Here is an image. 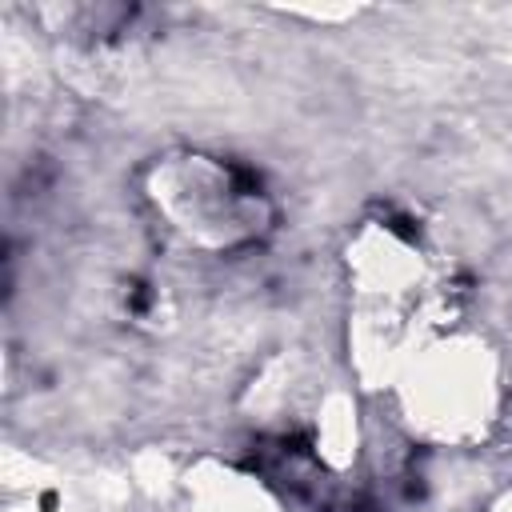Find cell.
<instances>
[{
    "label": "cell",
    "mask_w": 512,
    "mask_h": 512,
    "mask_svg": "<svg viewBox=\"0 0 512 512\" xmlns=\"http://www.w3.org/2000/svg\"><path fill=\"white\" fill-rule=\"evenodd\" d=\"M484 512H512V484L508 488H500L492 500H488V508Z\"/></svg>",
    "instance_id": "8992f818"
},
{
    "label": "cell",
    "mask_w": 512,
    "mask_h": 512,
    "mask_svg": "<svg viewBox=\"0 0 512 512\" xmlns=\"http://www.w3.org/2000/svg\"><path fill=\"white\" fill-rule=\"evenodd\" d=\"M312 444L328 472H348L356 464L364 448V420H360L356 388L332 384L320 392L316 412H312Z\"/></svg>",
    "instance_id": "277c9868"
},
{
    "label": "cell",
    "mask_w": 512,
    "mask_h": 512,
    "mask_svg": "<svg viewBox=\"0 0 512 512\" xmlns=\"http://www.w3.org/2000/svg\"><path fill=\"white\" fill-rule=\"evenodd\" d=\"M392 392L412 436L436 448H464L500 412V356L476 332H436L408 356Z\"/></svg>",
    "instance_id": "6da1fadb"
},
{
    "label": "cell",
    "mask_w": 512,
    "mask_h": 512,
    "mask_svg": "<svg viewBox=\"0 0 512 512\" xmlns=\"http://www.w3.org/2000/svg\"><path fill=\"white\" fill-rule=\"evenodd\" d=\"M344 272L356 304H404L416 308V296L428 284V256L404 228L388 220H364L344 248Z\"/></svg>",
    "instance_id": "3957f363"
},
{
    "label": "cell",
    "mask_w": 512,
    "mask_h": 512,
    "mask_svg": "<svg viewBox=\"0 0 512 512\" xmlns=\"http://www.w3.org/2000/svg\"><path fill=\"white\" fill-rule=\"evenodd\" d=\"M180 488H184L180 512H280L272 504V496L252 476H240L212 460H204L196 472H188L180 480Z\"/></svg>",
    "instance_id": "5b68a950"
},
{
    "label": "cell",
    "mask_w": 512,
    "mask_h": 512,
    "mask_svg": "<svg viewBox=\"0 0 512 512\" xmlns=\"http://www.w3.org/2000/svg\"><path fill=\"white\" fill-rule=\"evenodd\" d=\"M152 196L156 208L180 228L188 240L204 248L236 244L252 232L256 220H248V196L236 192L228 168H220L208 156H172L160 160L152 172Z\"/></svg>",
    "instance_id": "7a4b0ae2"
}]
</instances>
